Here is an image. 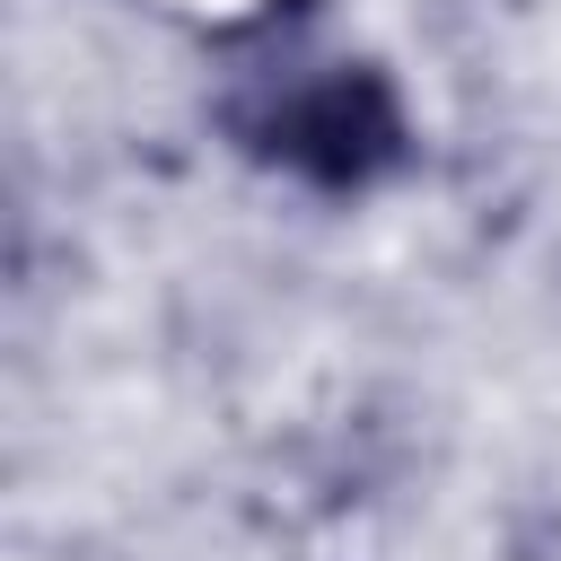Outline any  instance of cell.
Here are the masks:
<instances>
[{
	"label": "cell",
	"instance_id": "obj_1",
	"mask_svg": "<svg viewBox=\"0 0 561 561\" xmlns=\"http://www.w3.org/2000/svg\"><path fill=\"white\" fill-rule=\"evenodd\" d=\"M263 149L280 167H298L307 184L351 193V184L394 175L412 140H403V105H394V88L377 70H333V79H316V88H298V96L272 105Z\"/></svg>",
	"mask_w": 561,
	"mask_h": 561
}]
</instances>
